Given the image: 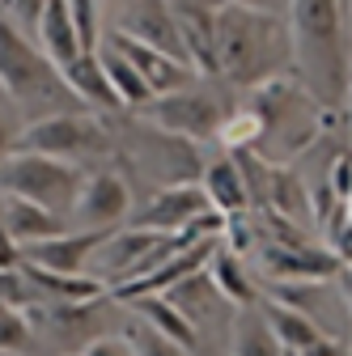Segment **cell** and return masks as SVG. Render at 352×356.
Wrapping results in <instances>:
<instances>
[{
	"instance_id": "cell-1",
	"label": "cell",
	"mask_w": 352,
	"mask_h": 356,
	"mask_svg": "<svg viewBox=\"0 0 352 356\" xmlns=\"http://www.w3.org/2000/svg\"><path fill=\"white\" fill-rule=\"evenodd\" d=\"M348 0H289L285 26L293 42V76L323 111L348 98Z\"/></svg>"
},
{
	"instance_id": "cell-2",
	"label": "cell",
	"mask_w": 352,
	"mask_h": 356,
	"mask_svg": "<svg viewBox=\"0 0 352 356\" xmlns=\"http://www.w3.org/2000/svg\"><path fill=\"white\" fill-rule=\"evenodd\" d=\"M216 76L238 89H259L276 76H293V42L285 17L238 5H216Z\"/></svg>"
},
{
	"instance_id": "cell-3",
	"label": "cell",
	"mask_w": 352,
	"mask_h": 356,
	"mask_svg": "<svg viewBox=\"0 0 352 356\" xmlns=\"http://www.w3.org/2000/svg\"><path fill=\"white\" fill-rule=\"evenodd\" d=\"M0 94L9 98V106L17 115H26V123L47 119V115L85 111L68 94V85L51 68V60L34 47V38L13 30L5 17H0Z\"/></svg>"
},
{
	"instance_id": "cell-4",
	"label": "cell",
	"mask_w": 352,
	"mask_h": 356,
	"mask_svg": "<svg viewBox=\"0 0 352 356\" xmlns=\"http://www.w3.org/2000/svg\"><path fill=\"white\" fill-rule=\"evenodd\" d=\"M250 111L259 115V127H263L255 157L272 161V165H285L289 157H297V153L310 149V140L319 136V131H323L344 106H339V111H323V106L297 85V76H276V81H268V85L255 89Z\"/></svg>"
},
{
	"instance_id": "cell-5",
	"label": "cell",
	"mask_w": 352,
	"mask_h": 356,
	"mask_svg": "<svg viewBox=\"0 0 352 356\" xmlns=\"http://www.w3.org/2000/svg\"><path fill=\"white\" fill-rule=\"evenodd\" d=\"M81 165L56 161V157H38V153H9L0 157V195H17L26 204H38L42 212H51L68 220L72 200L81 191Z\"/></svg>"
},
{
	"instance_id": "cell-6",
	"label": "cell",
	"mask_w": 352,
	"mask_h": 356,
	"mask_svg": "<svg viewBox=\"0 0 352 356\" xmlns=\"http://www.w3.org/2000/svg\"><path fill=\"white\" fill-rule=\"evenodd\" d=\"M17 153H38V157H56V161L81 165V161H90V157H106L111 153V131L90 111L47 115V119L22 123Z\"/></svg>"
},
{
	"instance_id": "cell-7",
	"label": "cell",
	"mask_w": 352,
	"mask_h": 356,
	"mask_svg": "<svg viewBox=\"0 0 352 356\" xmlns=\"http://www.w3.org/2000/svg\"><path fill=\"white\" fill-rule=\"evenodd\" d=\"M136 115L153 131H166L174 140L200 145V140H216V127L230 115V106H225V98H216L212 89L187 85V89H174V94H161V98L145 102Z\"/></svg>"
},
{
	"instance_id": "cell-8",
	"label": "cell",
	"mask_w": 352,
	"mask_h": 356,
	"mask_svg": "<svg viewBox=\"0 0 352 356\" xmlns=\"http://www.w3.org/2000/svg\"><path fill=\"white\" fill-rule=\"evenodd\" d=\"M136 200H131V183L127 174L106 165V170H90L81 178V191L72 200L68 212V229H119L123 220L131 216Z\"/></svg>"
},
{
	"instance_id": "cell-9",
	"label": "cell",
	"mask_w": 352,
	"mask_h": 356,
	"mask_svg": "<svg viewBox=\"0 0 352 356\" xmlns=\"http://www.w3.org/2000/svg\"><path fill=\"white\" fill-rule=\"evenodd\" d=\"M111 234L115 229H68V234L47 238V242L22 246L17 263L38 267V272H56V276H90V263L106 246Z\"/></svg>"
},
{
	"instance_id": "cell-10",
	"label": "cell",
	"mask_w": 352,
	"mask_h": 356,
	"mask_svg": "<svg viewBox=\"0 0 352 356\" xmlns=\"http://www.w3.org/2000/svg\"><path fill=\"white\" fill-rule=\"evenodd\" d=\"M111 34H123L141 47H153L170 60L187 64V51H183V38H179V26L170 17V5L166 0H123L119 13H115V30ZM191 68V64H187Z\"/></svg>"
},
{
	"instance_id": "cell-11",
	"label": "cell",
	"mask_w": 352,
	"mask_h": 356,
	"mask_svg": "<svg viewBox=\"0 0 352 356\" xmlns=\"http://www.w3.org/2000/svg\"><path fill=\"white\" fill-rule=\"evenodd\" d=\"M204 212H212V208H208L200 183H170V187L153 191L145 200V208H131V225L127 229H145V234L170 238V234H183Z\"/></svg>"
},
{
	"instance_id": "cell-12",
	"label": "cell",
	"mask_w": 352,
	"mask_h": 356,
	"mask_svg": "<svg viewBox=\"0 0 352 356\" xmlns=\"http://www.w3.org/2000/svg\"><path fill=\"white\" fill-rule=\"evenodd\" d=\"M179 26L187 64L204 76H216V5L221 0H166Z\"/></svg>"
},
{
	"instance_id": "cell-13",
	"label": "cell",
	"mask_w": 352,
	"mask_h": 356,
	"mask_svg": "<svg viewBox=\"0 0 352 356\" xmlns=\"http://www.w3.org/2000/svg\"><path fill=\"white\" fill-rule=\"evenodd\" d=\"M339 259H331L323 246H268L263 250V272L276 284H327L339 272Z\"/></svg>"
},
{
	"instance_id": "cell-14",
	"label": "cell",
	"mask_w": 352,
	"mask_h": 356,
	"mask_svg": "<svg viewBox=\"0 0 352 356\" xmlns=\"http://www.w3.org/2000/svg\"><path fill=\"white\" fill-rule=\"evenodd\" d=\"M106 47H115L131 68H136V76L149 85L153 98L174 94V89H187V85H191V68H187V64L170 60V56H161V51H153V47H141V42H131V38H123V34H111Z\"/></svg>"
},
{
	"instance_id": "cell-15",
	"label": "cell",
	"mask_w": 352,
	"mask_h": 356,
	"mask_svg": "<svg viewBox=\"0 0 352 356\" xmlns=\"http://www.w3.org/2000/svg\"><path fill=\"white\" fill-rule=\"evenodd\" d=\"M0 229H5L13 250H22V246H34V242H47L56 234H68V220L42 212L38 204H26L17 195H0Z\"/></svg>"
},
{
	"instance_id": "cell-16",
	"label": "cell",
	"mask_w": 352,
	"mask_h": 356,
	"mask_svg": "<svg viewBox=\"0 0 352 356\" xmlns=\"http://www.w3.org/2000/svg\"><path fill=\"white\" fill-rule=\"evenodd\" d=\"M200 191H204L208 208L221 212V216L250 212V195H246V183H242V170H238V161L230 153L204 161V170H200Z\"/></svg>"
},
{
	"instance_id": "cell-17",
	"label": "cell",
	"mask_w": 352,
	"mask_h": 356,
	"mask_svg": "<svg viewBox=\"0 0 352 356\" xmlns=\"http://www.w3.org/2000/svg\"><path fill=\"white\" fill-rule=\"evenodd\" d=\"M204 272H208L216 297L230 301L234 309H250V305L263 301V297H259V284H255V276H250V267H246V259H238V254H230V250H221V246L212 250V259H208Z\"/></svg>"
},
{
	"instance_id": "cell-18",
	"label": "cell",
	"mask_w": 352,
	"mask_h": 356,
	"mask_svg": "<svg viewBox=\"0 0 352 356\" xmlns=\"http://www.w3.org/2000/svg\"><path fill=\"white\" fill-rule=\"evenodd\" d=\"M34 34H38L34 47L51 60V68H56V72H64V68L81 56V42H77V30H72V22H68L64 0H47V5H42Z\"/></svg>"
},
{
	"instance_id": "cell-19",
	"label": "cell",
	"mask_w": 352,
	"mask_h": 356,
	"mask_svg": "<svg viewBox=\"0 0 352 356\" xmlns=\"http://www.w3.org/2000/svg\"><path fill=\"white\" fill-rule=\"evenodd\" d=\"M60 76H64L68 94H72L81 106H94V111H119V102H115V94H111V85H106V76H102L98 51H81Z\"/></svg>"
},
{
	"instance_id": "cell-20",
	"label": "cell",
	"mask_w": 352,
	"mask_h": 356,
	"mask_svg": "<svg viewBox=\"0 0 352 356\" xmlns=\"http://www.w3.org/2000/svg\"><path fill=\"white\" fill-rule=\"evenodd\" d=\"M131 314H136L145 327H153L157 335H166V339H174L179 348H187L191 356H195V348H200V331L179 314V309H174L166 297H136V301H123Z\"/></svg>"
},
{
	"instance_id": "cell-21",
	"label": "cell",
	"mask_w": 352,
	"mask_h": 356,
	"mask_svg": "<svg viewBox=\"0 0 352 356\" xmlns=\"http://www.w3.org/2000/svg\"><path fill=\"white\" fill-rule=\"evenodd\" d=\"M259 314H263V323L272 327V335H276V343L285 348V352H305L310 343H319L327 331L319 327V318H310V314H297V309H285V305H276V301H259Z\"/></svg>"
},
{
	"instance_id": "cell-22",
	"label": "cell",
	"mask_w": 352,
	"mask_h": 356,
	"mask_svg": "<svg viewBox=\"0 0 352 356\" xmlns=\"http://www.w3.org/2000/svg\"><path fill=\"white\" fill-rule=\"evenodd\" d=\"M230 356H285V348L276 343L272 327L263 323L259 305L238 309V314H234V327H230Z\"/></svg>"
},
{
	"instance_id": "cell-23",
	"label": "cell",
	"mask_w": 352,
	"mask_h": 356,
	"mask_svg": "<svg viewBox=\"0 0 352 356\" xmlns=\"http://www.w3.org/2000/svg\"><path fill=\"white\" fill-rule=\"evenodd\" d=\"M98 64H102V76H106V85H111V94H115V102H119V106L141 111L145 102H153L149 85L136 76V68H131L115 47H98Z\"/></svg>"
},
{
	"instance_id": "cell-24",
	"label": "cell",
	"mask_w": 352,
	"mask_h": 356,
	"mask_svg": "<svg viewBox=\"0 0 352 356\" xmlns=\"http://www.w3.org/2000/svg\"><path fill=\"white\" fill-rule=\"evenodd\" d=\"M179 314L200 331V323L212 314V301H216V289H212V280H208V272H195V276H187V280H179V284H170L166 293H161Z\"/></svg>"
},
{
	"instance_id": "cell-25",
	"label": "cell",
	"mask_w": 352,
	"mask_h": 356,
	"mask_svg": "<svg viewBox=\"0 0 352 356\" xmlns=\"http://www.w3.org/2000/svg\"><path fill=\"white\" fill-rule=\"evenodd\" d=\"M259 136H263V127H259V115L250 106L246 111H230L221 119V127H216V140H221L230 153H255Z\"/></svg>"
},
{
	"instance_id": "cell-26",
	"label": "cell",
	"mask_w": 352,
	"mask_h": 356,
	"mask_svg": "<svg viewBox=\"0 0 352 356\" xmlns=\"http://www.w3.org/2000/svg\"><path fill=\"white\" fill-rule=\"evenodd\" d=\"M34 323L22 309L0 305V356H30L34 352Z\"/></svg>"
},
{
	"instance_id": "cell-27",
	"label": "cell",
	"mask_w": 352,
	"mask_h": 356,
	"mask_svg": "<svg viewBox=\"0 0 352 356\" xmlns=\"http://www.w3.org/2000/svg\"><path fill=\"white\" fill-rule=\"evenodd\" d=\"M64 9H68V22H72V30H77L81 51H98V47H102V30H98L102 0H64Z\"/></svg>"
},
{
	"instance_id": "cell-28",
	"label": "cell",
	"mask_w": 352,
	"mask_h": 356,
	"mask_svg": "<svg viewBox=\"0 0 352 356\" xmlns=\"http://www.w3.org/2000/svg\"><path fill=\"white\" fill-rule=\"evenodd\" d=\"M119 335H123V343L131 348V356H191L187 348H179L174 339L157 335V331H153V327H145V323H127Z\"/></svg>"
},
{
	"instance_id": "cell-29",
	"label": "cell",
	"mask_w": 352,
	"mask_h": 356,
	"mask_svg": "<svg viewBox=\"0 0 352 356\" xmlns=\"http://www.w3.org/2000/svg\"><path fill=\"white\" fill-rule=\"evenodd\" d=\"M319 297H323V284H272V297H268V301H276V305H285V309H297V314H310V318H314Z\"/></svg>"
},
{
	"instance_id": "cell-30",
	"label": "cell",
	"mask_w": 352,
	"mask_h": 356,
	"mask_svg": "<svg viewBox=\"0 0 352 356\" xmlns=\"http://www.w3.org/2000/svg\"><path fill=\"white\" fill-rule=\"evenodd\" d=\"M0 305H9V309H22V314H30V309L38 305L26 276H22V267H0Z\"/></svg>"
},
{
	"instance_id": "cell-31",
	"label": "cell",
	"mask_w": 352,
	"mask_h": 356,
	"mask_svg": "<svg viewBox=\"0 0 352 356\" xmlns=\"http://www.w3.org/2000/svg\"><path fill=\"white\" fill-rule=\"evenodd\" d=\"M327 191H331V200H339V204L352 200V161H348V149L335 153L331 165H327Z\"/></svg>"
},
{
	"instance_id": "cell-32",
	"label": "cell",
	"mask_w": 352,
	"mask_h": 356,
	"mask_svg": "<svg viewBox=\"0 0 352 356\" xmlns=\"http://www.w3.org/2000/svg\"><path fill=\"white\" fill-rule=\"evenodd\" d=\"M5 5H9V17H5V22L26 34V30L38 26V13H42V5H47V0H5Z\"/></svg>"
},
{
	"instance_id": "cell-33",
	"label": "cell",
	"mask_w": 352,
	"mask_h": 356,
	"mask_svg": "<svg viewBox=\"0 0 352 356\" xmlns=\"http://www.w3.org/2000/svg\"><path fill=\"white\" fill-rule=\"evenodd\" d=\"M77 356H131V348L123 343V335H102L94 343H85Z\"/></svg>"
},
{
	"instance_id": "cell-34",
	"label": "cell",
	"mask_w": 352,
	"mask_h": 356,
	"mask_svg": "<svg viewBox=\"0 0 352 356\" xmlns=\"http://www.w3.org/2000/svg\"><path fill=\"white\" fill-rule=\"evenodd\" d=\"M17 136H22V123H13V119L0 115V157L17 153Z\"/></svg>"
},
{
	"instance_id": "cell-35",
	"label": "cell",
	"mask_w": 352,
	"mask_h": 356,
	"mask_svg": "<svg viewBox=\"0 0 352 356\" xmlns=\"http://www.w3.org/2000/svg\"><path fill=\"white\" fill-rule=\"evenodd\" d=\"M225 5H238V9H255V13L285 17V5H289V0H225Z\"/></svg>"
},
{
	"instance_id": "cell-36",
	"label": "cell",
	"mask_w": 352,
	"mask_h": 356,
	"mask_svg": "<svg viewBox=\"0 0 352 356\" xmlns=\"http://www.w3.org/2000/svg\"><path fill=\"white\" fill-rule=\"evenodd\" d=\"M297 356H348V348L335 339V335H323L319 343H310L305 352H297Z\"/></svg>"
},
{
	"instance_id": "cell-37",
	"label": "cell",
	"mask_w": 352,
	"mask_h": 356,
	"mask_svg": "<svg viewBox=\"0 0 352 356\" xmlns=\"http://www.w3.org/2000/svg\"><path fill=\"white\" fill-rule=\"evenodd\" d=\"M0 267H17V250L9 246V238H5V229H0Z\"/></svg>"
},
{
	"instance_id": "cell-38",
	"label": "cell",
	"mask_w": 352,
	"mask_h": 356,
	"mask_svg": "<svg viewBox=\"0 0 352 356\" xmlns=\"http://www.w3.org/2000/svg\"><path fill=\"white\" fill-rule=\"evenodd\" d=\"M64 356H77V352H64Z\"/></svg>"
},
{
	"instance_id": "cell-39",
	"label": "cell",
	"mask_w": 352,
	"mask_h": 356,
	"mask_svg": "<svg viewBox=\"0 0 352 356\" xmlns=\"http://www.w3.org/2000/svg\"><path fill=\"white\" fill-rule=\"evenodd\" d=\"M285 356H293V352H285Z\"/></svg>"
}]
</instances>
